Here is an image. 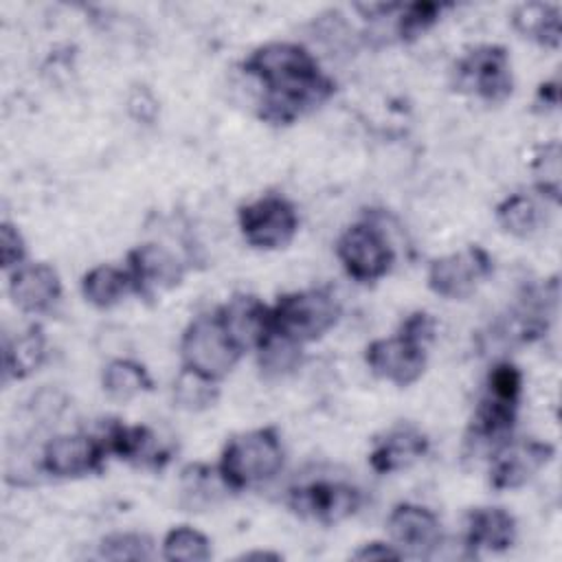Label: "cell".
<instances>
[{"mask_svg":"<svg viewBox=\"0 0 562 562\" xmlns=\"http://www.w3.org/2000/svg\"><path fill=\"white\" fill-rule=\"evenodd\" d=\"M241 70L261 86L257 116L270 125H292L336 92V81L299 42H266L244 57Z\"/></svg>","mask_w":562,"mask_h":562,"instance_id":"obj_1","label":"cell"},{"mask_svg":"<svg viewBox=\"0 0 562 562\" xmlns=\"http://www.w3.org/2000/svg\"><path fill=\"white\" fill-rule=\"evenodd\" d=\"M285 461L283 443L272 426L233 435L220 454L217 470L233 492L250 490L272 481Z\"/></svg>","mask_w":562,"mask_h":562,"instance_id":"obj_2","label":"cell"},{"mask_svg":"<svg viewBox=\"0 0 562 562\" xmlns=\"http://www.w3.org/2000/svg\"><path fill=\"white\" fill-rule=\"evenodd\" d=\"M272 327L299 342L325 336L340 321V303L325 288H310L281 294L272 305Z\"/></svg>","mask_w":562,"mask_h":562,"instance_id":"obj_3","label":"cell"},{"mask_svg":"<svg viewBox=\"0 0 562 562\" xmlns=\"http://www.w3.org/2000/svg\"><path fill=\"white\" fill-rule=\"evenodd\" d=\"M241 347L226 331L217 312L195 316L182 331L180 358L182 367H189L206 378L224 380L241 358Z\"/></svg>","mask_w":562,"mask_h":562,"instance_id":"obj_4","label":"cell"},{"mask_svg":"<svg viewBox=\"0 0 562 562\" xmlns=\"http://www.w3.org/2000/svg\"><path fill=\"white\" fill-rule=\"evenodd\" d=\"M454 90L485 103H503L514 90L512 59L501 44H479L457 59L452 68Z\"/></svg>","mask_w":562,"mask_h":562,"instance_id":"obj_5","label":"cell"},{"mask_svg":"<svg viewBox=\"0 0 562 562\" xmlns=\"http://www.w3.org/2000/svg\"><path fill=\"white\" fill-rule=\"evenodd\" d=\"M336 257L342 270L358 283L380 281L395 263V250L386 233L371 220H360L340 233Z\"/></svg>","mask_w":562,"mask_h":562,"instance_id":"obj_6","label":"cell"},{"mask_svg":"<svg viewBox=\"0 0 562 562\" xmlns=\"http://www.w3.org/2000/svg\"><path fill=\"white\" fill-rule=\"evenodd\" d=\"M244 241L257 250L285 248L299 231L296 206L281 193H263L237 209Z\"/></svg>","mask_w":562,"mask_h":562,"instance_id":"obj_7","label":"cell"},{"mask_svg":"<svg viewBox=\"0 0 562 562\" xmlns=\"http://www.w3.org/2000/svg\"><path fill=\"white\" fill-rule=\"evenodd\" d=\"M362 505V492L334 479H312L288 490V507L301 518L321 525H338L353 516Z\"/></svg>","mask_w":562,"mask_h":562,"instance_id":"obj_8","label":"cell"},{"mask_svg":"<svg viewBox=\"0 0 562 562\" xmlns=\"http://www.w3.org/2000/svg\"><path fill=\"white\" fill-rule=\"evenodd\" d=\"M494 272L492 255L474 244L459 252L437 257L428 266V288L448 301H463L472 296L479 285Z\"/></svg>","mask_w":562,"mask_h":562,"instance_id":"obj_9","label":"cell"},{"mask_svg":"<svg viewBox=\"0 0 562 562\" xmlns=\"http://www.w3.org/2000/svg\"><path fill=\"white\" fill-rule=\"evenodd\" d=\"M428 345L397 331L389 338L371 340L364 349V362L369 371L395 386L415 384L426 369L428 362Z\"/></svg>","mask_w":562,"mask_h":562,"instance_id":"obj_10","label":"cell"},{"mask_svg":"<svg viewBox=\"0 0 562 562\" xmlns=\"http://www.w3.org/2000/svg\"><path fill=\"white\" fill-rule=\"evenodd\" d=\"M386 533L402 558L415 560H430L443 542L437 514L417 503H397L386 518Z\"/></svg>","mask_w":562,"mask_h":562,"instance_id":"obj_11","label":"cell"},{"mask_svg":"<svg viewBox=\"0 0 562 562\" xmlns=\"http://www.w3.org/2000/svg\"><path fill=\"white\" fill-rule=\"evenodd\" d=\"M105 457V448L92 432H66L44 443L40 468L55 479H79L101 472Z\"/></svg>","mask_w":562,"mask_h":562,"instance_id":"obj_12","label":"cell"},{"mask_svg":"<svg viewBox=\"0 0 562 562\" xmlns=\"http://www.w3.org/2000/svg\"><path fill=\"white\" fill-rule=\"evenodd\" d=\"M555 454V448L538 439H507L490 454V485L518 490L527 485Z\"/></svg>","mask_w":562,"mask_h":562,"instance_id":"obj_13","label":"cell"},{"mask_svg":"<svg viewBox=\"0 0 562 562\" xmlns=\"http://www.w3.org/2000/svg\"><path fill=\"white\" fill-rule=\"evenodd\" d=\"M92 435L101 441L108 454H114L136 468L160 470L171 459V452L149 426H127L119 419H103Z\"/></svg>","mask_w":562,"mask_h":562,"instance_id":"obj_14","label":"cell"},{"mask_svg":"<svg viewBox=\"0 0 562 562\" xmlns=\"http://www.w3.org/2000/svg\"><path fill=\"white\" fill-rule=\"evenodd\" d=\"M134 279L138 296H154V292L171 290L182 283L187 266L184 261L160 244H140L127 252L125 266Z\"/></svg>","mask_w":562,"mask_h":562,"instance_id":"obj_15","label":"cell"},{"mask_svg":"<svg viewBox=\"0 0 562 562\" xmlns=\"http://www.w3.org/2000/svg\"><path fill=\"white\" fill-rule=\"evenodd\" d=\"M9 296L18 310L44 314L59 303L61 279L57 270L44 261L22 263L9 274Z\"/></svg>","mask_w":562,"mask_h":562,"instance_id":"obj_16","label":"cell"},{"mask_svg":"<svg viewBox=\"0 0 562 562\" xmlns=\"http://www.w3.org/2000/svg\"><path fill=\"white\" fill-rule=\"evenodd\" d=\"M215 312L224 323L226 331L241 347V351L246 349L255 351L263 342V338L274 329L270 305H266L255 294H244V292L233 294Z\"/></svg>","mask_w":562,"mask_h":562,"instance_id":"obj_17","label":"cell"},{"mask_svg":"<svg viewBox=\"0 0 562 562\" xmlns=\"http://www.w3.org/2000/svg\"><path fill=\"white\" fill-rule=\"evenodd\" d=\"M430 448L428 437L413 424H397L373 441L369 452V465L378 474H393L411 468Z\"/></svg>","mask_w":562,"mask_h":562,"instance_id":"obj_18","label":"cell"},{"mask_svg":"<svg viewBox=\"0 0 562 562\" xmlns=\"http://www.w3.org/2000/svg\"><path fill=\"white\" fill-rule=\"evenodd\" d=\"M516 518L503 507H474L465 518L463 544L470 555L501 553L516 542Z\"/></svg>","mask_w":562,"mask_h":562,"instance_id":"obj_19","label":"cell"},{"mask_svg":"<svg viewBox=\"0 0 562 562\" xmlns=\"http://www.w3.org/2000/svg\"><path fill=\"white\" fill-rule=\"evenodd\" d=\"M228 492H233L222 479L217 465L202 461L189 463L180 472L178 503L184 512H206L215 507Z\"/></svg>","mask_w":562,"mask_h":562,"instance_id":"obj_20","label":"cell"},{"mask_svg":"<svg viewBox=\"0 0 562 562\" xmlns=\"http://www.w3.org/2000/svg\"><path fill=\"white\" fill-rule=\"evenodd\" d=\"M514 31L544 48H560L562 42V11L558 4L522 2L512 13Z\"/></svg>","mask_w":562,"mask_h":562,"instance_id":"obj_21","label":"cell"},{"mask_svg":"<svg viewBox=\"0 0 562 562\" xmlns=\"http://www.w3.org/2000/svg\"><path fill=\"white\" fill-rule=\"evenodd\" d=\"M46 362V336L40 325H31L15 338H4L2 373L4 382L24 380Z\"/></svg>","mask_w":562,"mask_h":562,"instance_id":"obj_22","label":"cell"},{"mask_svg":"<svg viewBox=\"0 0 562 562\" xmlns=\"http://www.w3.org/2000/svg\"><path fill=\"white\" fill-rule=\"evenodd\" d=\"M81 294L90 305L110 310L125 301L130 294H136V285L127 268L101 263L83 274Z\"/></svg>","mask_w":562,"mask_h":562,"instance_id":"obj_23","label":"cell"},{"mask_svg":"<svg viewBox=\"0 0 562 562\" xmlns=\"http://www.w3.org/2000/svg\"><path fill=\"white\" fill-rule=\"evenodd\" d=\"M154 380L149 371L132 358H114L103 367L101 389L114 402H132L134 397L151 391Z\"/></svg>","mask_w":562,"mask_h":562,"instance_id":"obj_24","label":"cell"},{"mask_svg":"<svg viewBox=\"0 0 562 562\" xmlns=\"http://www.w3.org/2000/svg\"><path fill=\"white\" fill-rule=\"evenodd\" d=\"M257 364L263 378H285L294 373L303 362V342L281 334L270 331L263 342L255 349Z\"/></svg>","mask_w":562,"mask_h":562,"instance_id":"obj_25","label":"cell"},{"mask_svg":"<svg viewBox=\"0 0 562 562\" xmlns=\"http://www.w3.org/2000/svg\"><path fill=\"white\" fill-rule=\"evenodd\" d=\"M498 226L518 239L533 237L542 226V209L527 193H512L496 204Z\"/></svg>","mask_w":562,"mask_h":562,"instance_id":"obj_26","label":"cell"},{"mask_svg":"<svg viewBox=\"0 0 562 562\" xmlns=\"http://www.w3.org/2000/svg\"><path fill=\"white\" fill-rule=\"evenodd\" d=\"M173 404L189 413H202L211 406H215L220 397V382L213 378H206L189 367H182L173 380L171 386Z\"/></svg>","mask_w":562,"mask_h":562,"instance_id":"obj_27","label":"cell"},{"mask_svg":"<svg viewBox=\"0 0 562 562\" xmlns=\"http://www.w3.org/2000/svg\"><path fill=\"white\" fill-rule=\"evenodd\" d=\"M211 555V540L195 527L178 525L162 538V558L169 562H206Z\"/></svg>","mask_w":562,"mask_h":562,"instance_id":"obj_28","label":"cell"},{"mask_svg":"<svg viewBox=\"0 0 562 562\" xmlns=\"http://www.w3.org/2000/svg\"><path fill=\"white\" fill-rule=\"evenodd\" d=\"M531 173L538 193L558 204L562 191V149L558 140H549L538 147L531 160Z\"/></svg>","mask_w":562,"mask_h":562,"instance_id":"obj_29","label":"cell"},{"mask_svg":"<svg viewBox=\"0 0 562 562\" xmlns=\"http://www.w3.org/2000/svg\"><path fill=\"white\" fill-rule=\"evenodd\" d=\"M441 4L437 2H408L400 4V9L393 13V35L400 42H415L419 35H424L428 29L435 26V22L441 15Z\"/></svg>","mask_w":562,"mask_h":562,"instance_id":"obj_30","label":"cell"},{"mask_svg":"<svg viewBox=\"0 0 562 562\" xmlns=\"http://www.w3.org/2000/svg\"><path fill=\"white\" fill-rule=\"evenodd\" d=\"M99 558L112 562H145L154 558V542L147 533L138 531L110 533L99 544Z\"/></svg>","mask_w":562,"mask_h":562,"instance_id":"obj_31","label":"cell"},{"mask_svg":"<svg viewBox=\"0 0 562 562\" xmlns=\"http://www.w3.org/2000/svg\"><path fill=\"white\" fill-rule=\"evenodd\" d=\"M485 393L496 397V400L518 404L520 393H522V373H520V369L509 360L496 362L487 373Z\"/></svg>","mask_w":562,"mask_h":562,"instance_id":"obj_32","label":"cell"},{"mask_svg":"<svg viewBox=\"0 0 562 562\" xmlns=\"http://www.w3.org/2000/svg\"><path fill=\"white\" fill-rule=\"evenodd\" d=\"M26 259V241L20 233V228L11 222H2L0 224V261H2V270L13 272L15 268H20Z\"/></svg>","mask_w":562,"mask_h":562,"instance_id":"obj_33","label":"cell"},{"mask_svg":"<svg viewBox=\"0 0 562 562\" xmlns=\"http://www.w3.org/2000/svg\"><path fill=\"white\" fill-rule=\"evenodd\" d=\"M127 110L130 114L140 121V123H154L156 114H158V101L154 99V94L149 92L147 86H136L132 92H130V99H127Z\"/></svg>","mask_w":562,"mask_h":562,"instance_id":"obj_34","label":"cell"},{"mask_svg":"<svg viewBox=\"0 0 562 562\" xmlns=\"http://www.w3.org/2000/svg\"><path fill=\"white\" fill-rule=\"evenodd\" d=\"M353 560H362V562H373V560H402V553L391 544V542H382V540H373V542H364L360 544L353 553Z\"/></svg>","mask_w":562,"mask_h":562,"instance_id":"obj_35","label":"cell"},{"mask_svg":"<svg viewBox=\"0 0 562 562\" xmlns=\"http://www.w3.org/2000/svg\"><path fill=\"white\" fill-rule=\"evenodd\" d=\"M558 103H560V81L551 79V81L540 83L538 92H536V105L540 110H553V108H558Z\"/></svg>","mask_w":562,"mask_h":562,"instance_id":"obj_36","label":"cell"},{"mask_svg":"<svg viewBox=\"0 0 562 562\" xmlns=\"http://www.w3.org/2000/svg\"><path fill=\"white\" fill-rule=\"evenodd\" d=\"M241 560H281V555L270 551H250V553H244Z\"/></svg>","mask_w":562,"mask_h":562,"instance_id":"obj_37","label":"cell"}]
</instances>
